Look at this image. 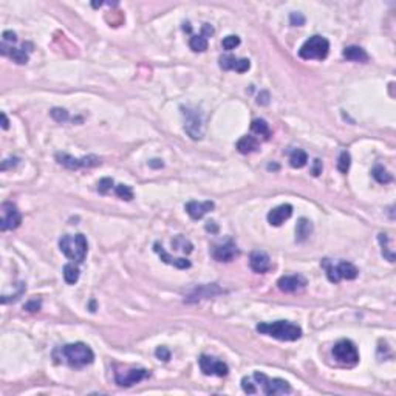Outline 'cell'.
<instances>
[{
  "label": "cell",
  "instance_id": "obj_1",
  "mask_svg": "<svg viewBox=\"0 0 396 396\" xmlns=\"http://www.w3.org/2000/svg\"><path fill=\"white\" fill-rule=\"evenodd\" d=\"M57 351L61 353L62 362H65V364H69L70 367H74V368L90 365L91 362L95 361L93 350L84 342L67 344L62 348H59Z\"/></svg>",
  "mask_w": 396,
  "mask_h": 396
},
{
  "label": "cell",
  "instance_id": "obj_2",
  "mask_svg": "<svg viewBox=\"0 0 396 396\" xmlns=\"http://www.w3.org/2000/svg\"><path fill=\"white\" fill-rule=\"evenodd\" d=\"M257 331L271 336L274 339L293 342L302 338V328L288 321H277V322H265L257 325Z\"/></svg>",
  "mask_w": 396,
  "mask_h": 396
},
{
  "label": "cell",
  "instance_id": "obj_3",
  "mask_svg": "<svg viewBox=\"0 0 396 396\" xmlns=\"http://www.w3.org/2000/svg\"><path fill=\"white\" fill-rule=\"evenodd\" d=\"M59 248H61L62 254L65 257H69L73 262L82 263L87 257L88 243H87L86 235L82 234L64 235V237L59 240Z\"/></svg>",
  "mask_w": 396,
  "mask_h": 396
},
{
  "label": "cell",
  "instance_id": "obj_4",
  "mask_svg": "<svg viewBox=\"0 0 396 396\" xmlns=\"http://www.w3.org/2000/svg\"><path fill=\"white\" fill-rule=\"evenodd\" d=\"M181 115L184 118V130L192 139H201L205 137V115L197 107L181 105Z\"/></svg>",
  "mask_w": 396,
  "mask_h": 396
},
{
  "label": "cell",
  "instance_id": "obj_5",
  "mask_svg": "<svg viewBox=\"0 0 396 396\" xmlns=\"http://www.w3.org/2000/svg\"><path fill=\"white\" fill-rule=\"evenodd\" d=\"M328 53H330V42L324 36H311L305 44H303L299 50V56L305 61H324L327 59Z\"/></svg>",
  "mask_w": 396,
  "mask_h": 396
},
{
  "label": "cell",
  "instance_id": "obj_6",
  "mask_svg": "<svg viewBox=\"0 0 396 396\" xmlns=\"http://www.w3.org/2000/svg\"><path fill=\"white\" fill-rule=\"evenodd\" d=\"M322 268L327 271V277L331 283H339L342 279L345 280H355L359 271L358 268L350 262H341L339 265H333L330 258L322 260Z\"/></svg>",
  "mask_w": 396,
  "mask_h": 396
},
{
  "label": "cell",
  "instance_id": "obj_7",
  "mask_svg": "<svg viewBox=\"0 0 396 396\" xmlns=\"http://www.w3.org/2000/svg\"><path fill=\"white\" fill-rule=\"evenodd\" d=\"M333 356L339 364L345 367H355L359 362V351L356 348V345L347 339H342L334 344Z\"/></svg>",
  "mask_w": 396,
  "mask_h": 396
},
{
  "label": "cell",
  "instance_id": "obj_8",
  "mask_svg": "<svg viewBox=\"0 0 396 396\" xmlns=\"http://www.w3.org/2000/svg\"><path fill=\"white\" fill-rule=\"evenodd\" d=\"M252 379L260 384V387H262V390L265 395L268 396H275V395H288L291 393V385L285 381V379H280V378H268L266 375L263 373H258L256 372L254 376H252Z\"/></svg>",
  "mask_w": 396,
  "mask_h": 396
},
{
  "label": "cell",
  "instance_id": "obj_9",
  "mask_svg": "<svg viewBox=\"0 0 396 396\" xmlns=\"http://www.w3.org/2000/svg\"><path fill=\"white\" fill-rule=\"evenodd\" d=\"M56 161L64 166L65 169L69 171H78L81 167H96L101 164V158L96 155H88L84 158H74L69 154H62V152H57L56 154Z\"/></svg>",
  "mask_w": 396,
  "mask_h": 396
},
{
  "label": "cell",
  "instance_id": "obj_10",
  "mask_svg": "<svg viewBox=\"0 0 396 396\" xmlns=\"http://www.w3.org/2000/svg\"><path fill=\"white\" fill-rule=\"evenodd\" d=\"M2 218H0V229L5 231H13L16 227H19L22 223V214L17 209V206L6 201L2 205Z\"/></svg>",
  "mask_w": 396,
  "mask_h": 396
},
{
  "label": "cell",
  "instance_id": "obj_11",
  "mask_svg": "<svg viewBox=\"0 0 396 396\" xmlns=\"http://www.w3.org/2000/svg\"><path fill=\"white\" fill-rule=\"evenodd\" d=\"M149 376H150V373L146 368H130V370H121V372H116L115 379H116L118 385L132 387L135 384L144 381V379Z\"/></svg>",
  "mask_w": 396,
  "mask_h": 396
},
{
  "label": "cell",
  "instance_id": "obj_12",
  "mask_svg": "<svg viewBox=\"0 0 396 396\" xmlns=\"http://www.w3.org/2000/svg\"><path fill=\"white\" fill-rule=\"evenodd\" d=\"M200 368L201 372H203L206 376H226L229 373V367H227L224 362L222 361H217L215 358H210V356H206V355H201L200 359Z\"/></svg>",
  "mask_w": 396,
  "mask_h": 396
},
{
  "label": "cell",
  "instance_id": "obj_13",
  "mask_svg": "<svg viewBox=\"0 0 396 396\" xmlns=\"http://www.w3.org/2000/svg\"><path fill=\"white\" fill-rule=\"evenodd\" d=\"M279 290L283 293H300L302 290H305L307 286V279L303 275H283L277 282Z\"/></svg>",
  "mask_w": 396,
  "mask_h": 396
},
{
  "label": "cell",
  "instance_id": "obj_14",
  "mask_svg": "<svg viewBox=\"0 0 396 396\" xmlns=\"http://www.w3.org/2000/svg\"><path fill=\"white\" fill-rule=\"evenodd\" d=\"M251 269L257 274H265L271 268V258L265 251H252L249 256Z\"/></svg>",
  "mask_w": 396,
  "mask_h": 396
},
{
  "label": "cell",
  "instance_id": "obj_15",
  "mask_svg": "<svg viewBox=\"0 0 396 396\" xmlns=\"http://www.w3.org/2000/svg\"><path fill=\"white\" fill-rule=\"evenodd\" d=\"M291 215H293V206L291 205H280V206L269 210L268 222L271 226H282Z\"/></svg>",
  "mask_w": 396,
  "mask_h": 396
},
{
  "label": "cell",
  "instance_id": "obj_16",
  "mask_svg": "<svg viewBox=\"0 0 396 396\" xmlns=\"http://www.w3.org/2000/svg\"><path fill=\"white\" fill-rule=\"evenodd\" d=\"M215 207V205L212 201H189L186 205V212L190 215V218L193 220H200V218H203L207 212H210Z\"/></svg>",
  "mask_w": 396,
  "mask_h": 396
},
{
  "label": "cell",
  "instance_id": "obj_17",
  "mask_svg": "<svg viewBox=\"0 0 396 396\" xmlns=\"http://www.w3.org/2000/svg\"><path fill=\"white\" fill-rule=\"evenodd\" d=\"M240 254L239 248L234 245V243H224V245H220L214 249V258L218 260V262H232V260Z\"/></svg>",
  "mask_w": 396,
  "mask_h": 396
},
{
  "label": "cell",
  "instance_id": "obj_18",
  "mask_svg": "<svg viewBox=\"0 0 396 396\" xmlns=\"http://www.w3.org/2000/svg\"><path fill=\"white\" fill-rule=\"evenodd\" d=\"M154 249H155V252L156 254L161 257V260L164 263H167V265H172V266H175V268H178V269H186V268H190V262L188 258H173L171 254H167V252L164 251V248L159 245V243L156 241L155 245H154Z\"/></svg>",
  "mask_w": 396,
  "mask_h": 396
},
{
  "label": "cell",
  "instance_id": "obj_19",
  "mask_svg": "<svg viewBox=\"0 0 396 396\" xmlns=\"http://www.w3.org/2000/svg\"><path fill=\"white\" fill-rule=\"evenodd\" d=\"M223 293L220 288H218L217 285H205V286H200V288L193 290L189 296L186 297L188 302H197L200 299H207V297H214L217 294Z\"/></svg>",
  "mask_w": 396,
  "mask_h": 396
},
{
  "label": "cell",
  "instance_id": "obj_20",
  "mask_svg": "<svg viewBox=\"0 0 396 396\" xmlns=\"http://www.w3.org/2000/svg\"><path fill=\"white\" fill-rule=\"evenodd\" d=\"M0 52H2L3 56H10L16 64L19 65H23L28 62V54L25 53V50H19V48H14L13 45H8V44H3L0 45Z\"/></svg>",
  "mask_w": 396,
  "mask_h": 396
},
{
  "label": "cell",
  "instance_id": "obj_21",
  "mask_svg": "<svg viewBox=\"0 0 396 396\" xmlns=\"http://www.w3.org/2000/svg\"><path fill=\"white\" fill-rule=\"evenodd\" d=\"M344 57L347 61H353V62H367L368 61V54L364 48L356 47V45H350L344 50Z\"/></svg>",
  "mask_w": 396,
  "mask_h": 396
},
{
  "label": "cell",
  "instance_id": "obj_22",
  "mask_svg": "<svg viewBox=\"0 0 396 396\" xmlns=\"http://www.w3.org/2000/svg\"><path fill=\"white\" fill-rule=\"evenodd\" d=\"M258 149V141L254 138V137H243L239 139L237 142V150L243 155H248V154H252V152H256Z\"/></svg>",
  "mask_w": 396,
  "mask_h": 396
},
{
  "label": "cell",
  "instance_id": "obj_23",
  "mask_svg": "<svg viewBox=\"0 0 396 396\" xmlns=\"http://www.w3.org/2000/svg\"><path fill=\"white\" fill-rule=\"evenodd\" d=\"M311 232H313V224H311V222L307 220V218H300L296 226V240L299 243L305 241L311 235Z\"/></svg>",
  "mask_w": 396,
  "mask_h": 396
},
{
  "label": "cell",
  "instance_id": "obj_24",
  "mask_svg": "<svg viewBox=\"0 0 396 396\" xmlns=\"http://www.w3.org/2000/svg\"><path fill=\"white\" fill-rule=\"evenodd\" d=\"M307 163H308V155H307L305 150L296 149V150L291 152V155H290L291 167H294V169H302L303 166H307Z\"/></svg>",
  "mask_w": 396,
  "mask_h": 396
},
{
  "label": "cell",
  "instance_id": "obj_25",
  "mask_svg": "<svg viewBox=\"0 0 396 396\" xmlns=\"http://www.w3.org/2000/svg\"><path fill=\"white\" fill-rule=\"evenodd\" d=\"M251 130L254 132L258 137H263L265 139H269L271 137V129H269V124L265 120H254L251 122Z\"/></svg>",
  "mask_w": 396,
  "mask_h": 396
},
{
  "label": "cell",
  "instance_id": "obj_26",
  "mask_svg": "<svg viewBox=\"0 0 396 396\" xmlns=\"http://www.w3.org/2000/svg\"><path fill=\"white\" fill-rule=\"evenodd\" d=\"M64 279L69 285H74L79 280V268L74 263H67L64 266Z\"/></svg>",
  "mask_w": 396,
  "mask_h": 396
},
{
  "label": "cell",
  "instance_id": "obj_27",
  "mask_svg": "<svg viewBox=\"0 0 396 396\" xmlns=\"http://www.w3.org/2000/svg\"><path fill=\"white\" fill-rule=\"evenodd\" d=\"M372 175H373V178L379 183V184H387V183H392L393 180V176L392 173H389V171L384 169L382 166H375L373 167V171H372Z\"/></svg>",
  "mask_w": 396,
  "mask_h": 396
},
{
  "label": "cell",
  "instance_id": "obj_28",
  "mask_svg": "<svg viewBox=\"0 0 396 396\" xmlns=\"http://www.w3.org/2000/svg\"><path fill=\"white\" fill-rule=\"evenodd\" d=\"M189 47L192 52H195V53H203L207 50V39L205 36H192L190 40H189Z\"/></svg>",
  "mask_w": 396,
  "mask_h": 396
},
{
  "label": "cell",
  "instance_id": "obj_29",
  "mask_svg": "<svg viewBox=\"0 0 396 396\" xmlns=\"http://www.w3.org/2000/svg\"><path fill=\"white\" fill-rule=\"evenodd\" d=\"M172 246H175L176 249H180L181 252H184V254H190V252L193 251L192 243L188 239H184L183 235H178L175 240H172Z\"/></svg>",
  "mask_w": 396,
  "mask_h": 396
},
{
  "label": "cell",
  "instance_id": "obj_30",
  "mask_svg": "<svg viewBox=\"0 0 396 396\" xmlns=\"http://www.w3.org/2000/svg\"><path fill=\"white\" fill-rule=\"evenodd\" d=\"M115 193H116V197L121 200H125V201L133 200V189L130 186H127V184H118V186L115 188Z\"/></svg>",
  "mask_w": 396,
  "mask_h": 396
},
{
  "label": "cell",
  "instance_id": "obj_31",
  "mask_svg": "<svg viewBox=\"0 0 396 396\" xmlns=\"http://www.w3.org/2000/svg\"><path fill=\"white\" fill-rule=\"evenodd\" d=\"M350 166H351V156L347 150L341 152L339 155V159H338V169L341 173H347L350 171Z\"/></svg>",
  "mask_w": 396,
  "mask_h": 396
},
{
  "label": "cell",
  "instance_id": "obj_32",
  "mask_svg": "<svg viewBox=\"0 0 396 396\" xmlns=\"http://www.w3.org/2000/svg\"><path fill=\"white\" fill-rule=\"evenodd\" d=\"M235 62H237V57L232 56V54H224L220 57V69L222 70H234L235 69Z\"/></svg>",
  "mask_w": 396,
  "mask_h": 396
},
{
  "label": "cell",
  "instance_id": "obj_33",
  "mask_svg": "<svg viewBox=\"0 0 396 396\" xmlns=\"http://www.w3.org/2000/svg\"><path fill=\"white\" fill-rule=\"evenodd\" d=\"M50 115H52V118L56 121V122H65V121H69V112L65 110V108H52V112H50Z\"/></svg>",
  "mask_w": 396,
  "mask_h": 396
},
{
  "label": "cell",
  "instance_id": "obj_34",
  "mask_svg": "<svg viewBox=\"0 0 396 396\" xmlns=\"http://www.w3.org/2000/svg\"><path fill=\"white\" fill-rule=\"evenodd\" d=\"M239 45H240V37L239 36L231 34V36H227V37L223 39V48L224 50H234L235 47H239Z\"/></svg>",
  "mask_w": 396,
  "mask_h": 396
},
{
  "label": "cell",
  "instance_id": "obj_35",
  "mask_svg": "<svg viewBox=\"0 0 396 396\" xmlns=\"http://www.w3.org/2000/svg\"><path fill=\"white\" fill-rule=\"evenodd\" d=\"M113 188V180L112 178H103L98 181V192L99 193H107Z\"/></svg>",
  "mask_w": 396,
  "mask_h": 396
},
{
  "label": "cell",
  "instance_id": "obj_36",
  "mask_svg": "<svg viewBox=\"0 0 396 396\" xmlns=\"http://www.w3.org/2000/svg\"><path fill=\"white\" fill-rule=\"evenodd\" d=\"M241 387H243V392H245V393H249V395L257 393V389H256V385L252 384L251 378H243L241 379Z\"/></svg>",
  "mask_w": 396,
  "mask_h": 396
},
{
  "label": "cell",
  "instance_id": "obj_37",
  "mask_svg": "<svg viewBox=\"0 0 396 396\" xmlns=\"http://www.w3.org/2000/svg\"><path fill=\"white\" fill-rule=\"evenodd\" d=\"M249 67H251V64H249V59H237V62H235V71L237 73H245V71H248L249 70Z\"/></svg>",
  "mask_w": 396,
  "mask_h": 396
},
{
  "label": "cell",
  "instance_id": "obj_38",
  "mask_svg": "<svg viewBox=\"0 0 396 396\" xmlns=\"http://www.w3.org/2000/svg\"><path fill=\"white\" fill-rule=\"evenodd\" d=\"M155 355H156V358L159 361H164V362H167L171 359V351L167 347H158L156 351H155Z\"/></svg>",
  "mask_w": 396,
  "mask_h": 396
},
{
  "label": "cell",
  "instance_id": "obj_39",
  "mask_svg": "<svg viewBox=\"0 0 396 396\" xmlns=\"http://www.w3.org/2000/svg\"><path fill=\"white\" fill-rule=\"evenodd\" d=\"M290 22H291V25H294V27H300V25L305 23V17H303L302 13H291Z\"/></svg>",
  "mask_w": 396,
  "mask_h": 396
},
{
  "label": "cell",
  "instance_id": "obj_40",
  "mask_svg": "<svg viewBox=\"0 0 396 396\" xmlns=\"http://www.w3.org/2000/svg\"><path fill=\"white\" fill-rule=\"evenodd\" d=\"M25 310L27 311H31V313H36V311H39L40 310V300H30V302H27L25 303Z\"/></svg>",
  "mask_w": 396,
  "mask_h": 396
},
{
  "label": "cell",
  "instance_id": "obj_41",
  "mask_svg": "<svg viewBox=\"0 0 396 396\" xmlns=\"http://www.w3.org/2000/svg\"><path fill=\"white\" fill-rule=\"evenodd\" d=\"M2 39H3V44H14V42H17V36H16V33L13 31H5Z\"/></svg>",
  "mask_w": 396,
  "mask_h": 396
},
{
  "label": "cell",
  "instance_id": "obj_42",
  "mask_svg": "<svg viewBox=\"0 0 396 396\" xmlns=\"http://www.w3.org/2000/svg\"><path fill=\"white\" fill-rule=\"evenodd\" d=\"M257 104L258 105H268L269 104V93L266 90L263 91H260L258 96H257Z\"/></svg>",
  "mask_w": 396,
  "mask_h": 396
},
{
  "label": "cell",
  "instance_id": "obj_43",
  "mask_svg": "<svg viewBox=\"0 0 396 396\" xmlns=\"http://www.w3.org/2000/svg\"><path fill=\"white\" fill-rule=\"evenodd\" d=\"M19 161H20V159H19L17 156H13V158H6L5 161L2 163V171H6V169H8V167H10V166H13V167H14V166H17V164H19Z\"/></svg>",
  "mask_w": 396,
  "mask_h": 396
},
{
  "label": "cell",
  "instance_id": "obj_44",
  "mask_svg": "<svg viewBox=\"0 0 396 396\" xmlns=\"http://www.w3.org/2000/svg\"><path fill=\"white\" fill-rule=\"evenodd\" d=\"M311 173H313L314 176L322 173V161H321V159H314V166H313V169H311Z\"/></svg>",
  "mask_w": 396,
  "mask_h": 396
},
{
  "label": "cell",
  "instance_id": "obj_45",
  "mask_svg": "<svg viewBox=\"0 0 396 396\" xmlns=\"http://www.w3.org/2000/svg\"><path fill=\"white\" fill-rule=\"evenodd\" d=\"M212 34H214V28L210 27L209 23H205V25H203V28H201V36H205V37L207 39V37H210Z\"/></svg>",
  "mask_w": 396,
  "mask_h": 396
},
{
  "label": "cell",
  "instance_id": "obj_46",
  "mask_svg": "<svg viewBox=\"0 0 396 396\" xmlns=\"http://www.w3.org/2000/svg\"><path fill=\"white\" fill-rule=\"evenodd\" d=\"M149 166L158 169V167H163V161H161V159H152V161H149Z\"/></svg>",
  "mask_w": 396,
  "mask_h": 396
},
{
  "label": "cell",
  "instance_id": "obj_47",
  "mask_svg": "<svg viewBox=\"0 0 396 396\" xmlns=\"http://www.w3.org/2000/svg\"><path fill=\"white\" fill-rule=\"evenodd\" d=\"M206 229H207V231H212V232H217V231H218V226L215 224V222H209V223L206 224Z\"/></svg>",
  "mask_w": 396,
  "mask_h": 396
},
{
  "label": "cell",
  "instance_id": "obj_48",
  "mask_svg": "<svg viewBox=\"0 0 396 396\" xmlns=\"http://www.w3.org/2000/svg\"><path fill=\"white\" fill-rule=\"evenodd\" d=\"M0 116H2V127L6 130L8 127H10V121H8V118H6V115H5V113H2Z\"/></svg>",
  "mask_w": 396,
  "mask_h": 396
},
{
  "label": "cell",
  "instance_id": "obj_49",
  "mask_svg": "<svg viewBox=\"0 0 396 396\" xmlns=\"http://www.w3.org/2000/svg\"><path fill=\"white\" fill-rule=\"evenodd\" d=\"M268 169H269V171H271V169L277 171V169H279V166H277V164H268Z\"/></svg>",
  "mask_w": 396,
  "mask_h": 396
}]
</instances>
